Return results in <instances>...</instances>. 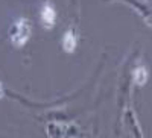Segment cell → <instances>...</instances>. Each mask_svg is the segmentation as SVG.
Segmentation results:
<instances>
[{
    "label": "cell",
    "instance_id": "6da1fadb",
    "mask_svg": "<svg viewBox=\"0 0 152 138\" xmlns=\"http://www.w3.org/2000/svg\"><path fill=\"white\" fill-rule=\"evenodd\" d=\"M31 36V24L26 18H18L9 29V38L11 43L15 47H21L26 44Z\"/></svg>",
    "mask_w": 152,
    "mask_h": 138
},
{
    "label": "cell",
    "instance_id": "7a4b0ae2",
    "mask_svg": "<svg viewBox=\"0 0 152 138\" xmlns=\"http://www.w3.org/2000/svg\"><path fill=\"white\" fill-rule=\"evenodd\" d=\"M56 20V12L50 5H44L41 9V21L46 28H52Z\"/></svg>",
    "mask_w": 152,
    "mask_h": 138
},
{
    "label": "cell",
    "instance_id": "3957f363",
    "mask_svg": "<svg viewBox=\"0 0 152 138\" xmlns=\"http://www.w3.org/2000/svg\"><path fill=\"white\" fill-rule=\"evenodd\" d=\"M132 81H134V84L135 85H145L146 84V81H148V68L146 67H137V68H134V71H132Z\"/></svg>",
    "mask_w": 152,
    "mask_h": 138
},
{
    "label": "cell",
    "instance_id": "277c9868",
    "mask_svg": "<svg viewBox=\"0 0 152 138\" xmlns=\"http://www.w3.org/2000/svg\"><path fill=\"white\" fill-rule=\"evenodd\" d=\"M62 47H64V50L66 52H73L75 50V47H76V38H75V35H73V32H66V35H64V38H62Z\"/></svg>",
    "mask_w": 152,
    "mask_h": 138
}]
</instances>
